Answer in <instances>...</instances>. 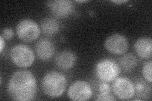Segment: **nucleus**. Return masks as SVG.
Listing matches in <instances>:
<instances>
[{"mask_svg":"<svg viewBox=\"0 0 152 101\" xmlns=\"http://www.w3.org/2000/svg\"><path fill=\"white\" fill-rule=\"evenodd\" d=\"M37 90L36 79L32 72L28 70L15 71L8 83V94L14 100H32L35 97Z\"/></svg>","mask_w":152,"mask_h":101,"instance_id":"f257e3e1","label":"nucleus"},{"mask_svg":"<svg viewBox=\"0 0 152 101\" xmlns=\"http://www.w3.org/2000/svg\"><path fill=\"white\" fill-rule=\"evenodd\" d=\"M66 84V79L63 74L56 71H50L42 78L41 87L47 96L51 98H57L63 95Z\"/></svg>","mask_w":152,"mask_h":101,"instance_id":"f03ea898","label":"nucleus"},{"mask_svg":"<svg viewBox=\"0 0 152 101\" xmlns=\"http://www.w3.org/2000/svg\"><path fill=\"white\" fill-rule=\"evenodd\" d=\"M94 73L99 80L109 83L118 78L121 73V68L113 60L104 59L96 64Z\"/></svg>","mask_w":152,"mask_h":101,"instance_id":"7ed1b4c3","label":"nucleus"},{"mask_svg":"<svg viewBox=\"0 0 152 101\" xmlns=\"http://www.w3.org/2000/svg\"><path fill=\"white\" fill-rule=\"evenodd\" d=\"M10 56L13 63L20 68L31 66L35 60L34 52L24 44L14 46L10 52Z\"/></svg>","mask_w":152,"mask_h":101,"instance_id":"20e7f679","label":"nucleus"},{"mask_svg":"<svg viewBox=\"0 0 152 101\" xmlns=\"http://www.w3.org/2000/svg\"><path fill=\"white\" fill-rule=\"evenodd\" d=\"M40 28L38 24L31 19H23L17 24L16 33L18 38L26 42L36 41L40 34Z\"/></svg>","mask_w":152,"mask_h":101,"instance_id":"39448f33","label":"nucleus"},{"mask_svg":"<svg viewBox=\"0 0 152 101\" xmlns=\"http://www.w3.org/2000/svg\"><path fill=\"white\" fill-rule=\"evenodd\" d=\"M68 97L75 101H85L91 98L93 90L87 81L77 80L71 85L68 89Z\"/></svg>","mask_w":152,"mask_h":101,"instance_id":"423d86ee","label":"nucleus"},{"mask_svg":"<svg viewBox=\"0 0 152 101\" xmlns=\"http://www.w3.org/2000/svg\"><path fill=\"white\" fill-rule=\"evenodd\" d=\"M112 90L114 94L121 100H129L135 95L134 84L126 77H118L114 80Z\"/></svg>","mask_w":152,"mask_h":101,"instance_id":"0eeeda50","label":"nucleus"},{"mask_svg":"<svg viewBox=\"0 0 152 101\" xmlns=\"http://www.w3.org/2000/svg\"><path fill=\"white\" fill-rule=\"evenodd\" d=\"M104 46L110 53L121 55L126 53L128 50L129 42L124 35L121 33H114L107 38Z\"/></svg>","mask_w":152,"mask_h":101,"instance_id":"6e6552de","label":"nucleus"},{"mask_svg":"<svg viewBox=\"0 0 152 101\" xmlns=\"http://www.w3.org/2000/svg\"><path fill=\"white\" fill-rule=\"evenodd\" d=\"M53 15L58 18H65L69 17L74 12V7L72 1L69 0H55L46 2Z\"/></svg>","mask_w":152,"mask_h":101,"instance_id":"1a4fd4ad","label":"nucleus"},{"mask_svg":"<svg viewBox=\"0 0 152 101\" xmlns=\"http://www.w3.org/2000/svg\"><path fill=\"white\" fill-rule=\"evenodd\" d=\"M36 54L42 61L50 60L55 54V47L53 42L46 39H40L34 47Z\"/></svg>","mask_w":152,"mask_h":101,"instance_id":"9d476101","label":"nucleus"},{"mask_svg":"<svg viewBox=\"0 0 152 101\" xmlns=\"http://www.w3.org/2000/svg\"><path fill=\"white\" fill-rule=\"evenodd\" d=\"M134 49L140 57L145 60L150 59L152 56V39L149 37H142L136 40Z\"/></svg>","mask_w":152,"mask_h":101,"instance_id":"9b49d317","label":"nucleus"},{"mask_svg":"<svg viewBox=\"0 0 152 101\" xmlns=\"http://www.w3.org/2000/svg\"><path fill=\"white\" fill-rule=\"evenodd\" d=\"M75 61V56L72 51H63L56 56L55 63L60 70H68L73 68Z\"/></svg>","mask_w":152,"mask_h":101,"instance_id":"f8f14e48","label":"nucleus"},{"mask_svg":"<svg viewBox=\"0 0 152 101\" xmlns=\"http://www.w3.org/2000/svg\"><path fill=\"white\" fill-rule=\"evenodd\" d=\"M60 25L55 18L47 17L44 18L41 23L42 32L47 36H53L58 32Z\"/></svg>","mask_w":152,"mask_h":101,"instance_id":"ddd939ff","label":"nucleus"},{"mask_svg":"<svg viewBox=\"0 0 152 101\" xmlns=\"http://www.w3.org/2000/svg\"><path fill=\"white\" fill-rule=\"evenodd\" d=\"M148 83V81L141 78L136 79L134 81L135 94L136 93L137 97L141 100H147L151 97V88Z\"/></svg>","mask_w":152,"mask_h":101,"instance_id":"4468645a","label":"nucleus"},{"mask_svg":"<svg viewBox=\"0 0 152 101\" xmlns=\"http://www.w3.org/2000/svg\"><path fill=\"white\" fill-rule=\"evenodd\" d=\"M118 64L123 71L131 72L136 67L137 59L136 56L132 53L125 54L118 60Z\"/></svg>","mask_w":152,"mask_h":101,"instance_id":"2eb2a0df","label":"nucleus"},{"mask_svg":"<svg viewBox=\"0 0 152 101\" xmlns=\"http://www.w3.org/2000/svg\"><path fill=\"white\" fill-rule=\"evenodd\" d=\"M151 70H152V61H148L146 62L142 66V73L145 80L148 81L149 84L152 82V75H151Z\"/></svg>","mask_w":152,"mask_h":101,"instance_id":"dca6fc26","label":"nucleus"},{"mask_svg":"<svg viewBox=\"0 0 152 101\" xmlns=\"http://www.w3.org/2000/svg\"><path fill=\"white\" fill-rule=\"evenodd\" d=\"M98 90H99V95H107L111 94L110 86L108 84V83L104 82V81H102V82L99 85Z\"/></svg>","mask_w":152,"mask_h":101,"instance_id":"f3484780","label":"nucleus"},{"mask_svg":"<svg viewBox=\"0 0 152 101\" xmlns=\"http://www.w3.org/2000/svg\"><path fill=\"white\" fill-rule=\"evenodd\" d=\"M1 36L4 40H10L14 36V32L10 28H5L3 29Z\"/></svg>","mask_w":152,"mask_h":101,"instance_id":"a211bd4d","label":"nucleus"},{"mask_svg":"<svg viewBox=\"0 0 152 101\" xmlns=\"http://www.w3.org/2000/svg\"><path fill=\"white\" fill-rule=\"evenodd\" d=\"M96 100H102V101H106V100H115V99L113 97L111 94L107 95H98L97 98L96 99Z\"/></svg>","mask_w":152,"mask_h":101,"instance_id":"6ab92c4d","label":"nucleus"},{"mask_svg":"<svg viewBox=\"0 0 152 101\" xmlns=\"http://www.w3.org/2000/svg\"><path fill=\"white\" fill-rule=\"evenodd\" d=\"M5 46V42H4V39L3 37L1 36H0V52H3V50L4 49V47Z\"/></svg>","mask_w":152,"mask_h":101,"instance_id":"aec40b11","label":"nucleus"},{"mask_svg":"<svg viewBox=\"0 0 152 101\" xmlns=\"http://www.w3.org/2000/svg\"><path fill=\"white\" fill-rule=\"evenodd\" d=\"M127 1H127V0H115V1H112V2L116 4H122L127 3Z\"/></svg>","mask_w":152,"mask_h":101,"instance_id":"412c9836","label":"nucleus"},{"mask_svg":"<svg viewBox=\"0 0 152 101\" xmlns=\"http://www.w3.org/2000/svg\"><path fill=\"white\" fill-rule=\"evenodd\" d=\"M77 3H87L88 2V1H87V0H81V1H75Z\"/></svg>","mask_w":152,"mask_h":101,"instance_id":"4be33fe9","label":"nucleus"}]
</instances>
